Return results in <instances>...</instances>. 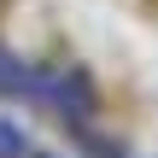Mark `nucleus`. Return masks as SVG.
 Here are the masks:
<instances>
[{"mask_svg": "<svg viewBox=\"0 0 158 158\" xmlns=\"http://www.w3.org/2000/svg\"><path fill=\"white\" fill-rule=\"evenodd\" d=\"M35 152V147H29V141H23V129H18V123H6V117H0V158H29Z\"/></svg>", "mask_w": 158, "mask_h": 158, "instance_id": "obj_4", "label": "nucleus"}, {"mask_svg": "<svg viewBox=\"0 0 158 158\" xmlns=\"http://www.w3.org/2000/svg\"><path fill=\"white\" fill-rule=\"evenodd\" d=\"M76 147H82V152H88V158H123V147H117V141H106V135H94L88 123L76 129Z\"/></svg>", "mask_w": 158, "mask_h": 158, "instance_id": "obj_3", "label": "nucleus"}, {"mask_svg": "<svg viewBox=\"0 0 158 158\" xmlns=\"http://www.w3.org/2000/svg\"><path fill=\"white\" fill-rule=\"evenodd\" d=\"M0 94H29V64L0 47Z\"/></svg>", "mask_w": 158, "mask_h": 158, "instance_id": "obj_2", "label": "nucleus"}, {"mask_svg": "<svg viewBox=\"0 0 158 158\" xmlns=\"http://www.w3.org/2000/svg\"><path fill=\"white\" fill-rule=\"evenodd\" d=\"M29 158H53V152H29Z\"/></svg>", "mask_w": 158, "mask_h": 158, "instance_id": "obj_5", "label": "nucleus"}, {"mask_svg": "<svg viewBox=\"0 0 158 158\" xmlns=\"http://www.w3.org/2000/svg\"><path fill=\"white\" fill-rule=\"evenodd\" d=\"M23 100H35V106H47L59 123H70V129H82V123H94V111H100V94H94V82L76 70V64H59V70H29V94Z\"/></svg>", "mask_w": 158, "mask_h": 158, "instance_id": "obj_1", "label": "nucleus"}]
</instances>
